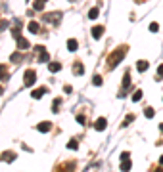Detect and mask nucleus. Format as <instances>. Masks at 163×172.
I'll return each instance as SVG.
<instances>
[{
    "label": "nucleus",
    "mask_w": 163,
    "mask_h": 172,
    "mask_svg": "<svg viewBox=\"0 0 163 172\" xmlns=\"http://www.w3.org/2000/svg\"><path fill=\"white\" fill-rule=\"evenodd\" d=\"M92 82H94L96 86H100V84H102V76L100 75H94V80H92Z\"/></svg>",
    "instance_id": "nucleus-23"
},
{
    "label": "nucleus",
    "mask_w": 163,
    "mask_h": 172,
    "mask_svg": "<svg viewBox=\"0 0 163 172\" xmlns=\"http://www.w3.org/2000/svg\"><path fill=\"white\" fill-rule=\"evenodd\" d=\"M38 130H40V132H48V130H50L52 128V122H48V121H44V122H40V124H38Z\"/></svg>",
    "instance_id": "nucleus-8"
},
{
    "label": "nucleus",
    "mask_w": 163,
    "mask_h": 172,
    "mask_svg": "<svg viewBox=\"0 0 163 172\" xmlns=\"http://www.w3.org/2000/svg\"><path fill=\"white\" fill-rule=\"evenodd\" d=\"M6 27H8V21H0V31H4Z\"/></svg>",
    "instance_id": "nucleus-28"
},
{
    "label": "nucleus",
    "mask_w": 163,
    "mask_h": 172,
    "mask_svg": "<svg viewBox=\"0 0 163 172\" xmlns=\"http://www.w3.org/2000/svg\"><path fill=\"white\" fill-rule=\"evenodd\" d=\"M125 54H127V48L125 46H123V48H119V50H115L111 54V56L107 57V63H109V67H115V65L119 63L121 59H123V57H125Z\"/></svg>",
    "instance_id": "nucleus-1"
},
{
    "label": "nucleus",
    "mask_w": 163,
    "mask_h": 172,
    "mask_svg": "<svg viewBox=\"0 0 163 172\" xmlns=\"http://www.w3.org/2000/svg\"><path fill=\"white\" fill-rule=\"evenodd\" d=\"M79 147V143H77L75 140H71V141H67V149H77Z\"/></svg>",
    "instance_id": "nucleus-21"
},
{
    "label": "nucleus",
    "mask_w": 163,
    "mask_h": 172,
    "mask_svg": "<svg viewBox=\"0 0 163 172\" xmlns=\"http://www.w3.org/2000/svg\"><path fill=\"white\" fill-rule=\"evenodd\" d=\"M60 17H62V13L60 12H54V13H48V15H46V17H44V21H48V23H58V21H60Z\"/></svg>",
    "instance_id": "nucleus-5"
},
{
    "label": "nucleus",
    "mask_w": 163,
    "mask_h": 172,
    "mask_svg": "<svg viewBox=\"0 0 163 172\" xmlns=\"http://www.w3.org/2000/svg\"><path fill=\"white\" fill-rule=\"evenodd\" d=\"M35 80H37V75H35V71H25V75H23V82H25V86H33L35 84Z\"/></svg>",
    "instance_id": "nucleus-2"
},
{
    "label": "nucleus",
    "mask_w": 163,
    "mask_h": 172,
    "mask_svg": "<svg viewBox=\"0 0 163 172\" xmlns=\"http://www.w3.org/2000/svg\"><path fill=\"white\" fill-rule=\"evenodd\" d=\"M44 2H46V0H44Z\"/></svg>",
    "instance_id": "nucleus-32"
},
{
    "label": "nucleus",
    "mask_w": 163,
    "mask_h": 172,
    "mask_svg": "<svg viewBox=\"0 0 163 172\" xmlns=\"http://www.w3.org/2000/svg\"><path fill=\"white\" fill-rule=\"evenodd\" d=\"M44 94H48V88H37L31 96H33V100H40Z\"/></svg>",
    "instance_id": "nucleus-6"
},
{
    "label": "nucleus",
    "mask_w": 163,
    "mask_h": 172,
    "mask_svg": "<svg viewBox=\"0 0 163 172\" xmlns=\"http://www.w3.org/2000/svg\"><path fill=\"white\" fill-rule=\"evenodd\" d=\"M48 69H50V73H56V71L62 69V63H56V61H52V63L48 65Z\"/></svg>",
    "instance_id": "nucleus-15"
},
{
    "label": "nucleus",
    "mask_w": 163,
    "mask_h": 172,
    "mask_svg": "<svg viewBox=\"0 0 163 172\" xmlns=\"http://www.w3.org/2000/svg\"><path fill=\"white\" fill-rule=\"evenodd\" d=\"M157 29H159V25H157V23H150V31L152 33H157Z\"/></svg>",
    "instance_id": "nucleus-26"
},
{
    "label": "nucleus",
    "mask_w": 163,
    "mask_h": 172,
    "mask_svg": "<svg viewBox=\"0 0 163 172\" xmlns=\"http://www.w3.org/2000/svg\"><path fill=\"white\" fill-rule=\"evenodd\" d=\"M98 13H100V10H98V8H92V10L88 12V19H96L98 17Z\"/></svg>",
    "instance_id": "nucleus-16"
},
{
    "label": "nucleus",
    "mask_w": 163,
    "mask_h": 172,
    "mask_svg": "<svg viewBox=\"0 0 163 172\" xmlns=\"http://www.w3.org/2000/svg\"><path fill=\"white\" fill-rule=\"evenodd\" d=\"M136 69L140 71V73H144V71L148 69V61H144V59H140V61L136 63Z\"/></svg>",
    "instance_id": "nucleus-11"
},
{
    "label": "nucleus",
    "mask_w": 163,
    "mask_h": 172,
    "mask_svg": "<svg viewBox=\"0 0 163 172\" xmlns=\"http://www.w3.org/2000/svg\"><path fill=\"white\" fill-rule=\"evenodd\" d=\"M21 59V54H12V61H19Z\"/></svg>",
    "instance_id": "nucleus-27"
},
{
    "label": "nucleus",
    "mask_w": 163,
    "mask_h": 172,
    "mask_svg": "<svg viewBox=\"0 0 163 172\" xmlns=\"http://www.w3.org/2000/svg\"><path fill=\"white\" fill-rule=\"evenodd\" d=\"M60 100H54V103H52V111H54V113H58V107H60Z\"/></svg>",
    "instance_id": "nucleus-22"
},
{
    "label": "nucleus",
    "mask_w": 163,
    "mask_h": 172,
    "mask_svg": "<svg viewBox=\"0 0 163 172\" xmlns=\"http://www.w3.org/2000/svg\"><path fill=\"white\" fill-rule=\"evenodd\" d=\"M77 48H79V42H77V40H73V38H69V40H67V50L77 52Z\"/></svg>",
    "instance_id": "nucleus-9"
},
{
    "label": "nucleus",
    "mask_w": 163,
    "mask_h": 172,
    "mask_svg": "<svg viewBox=\"0 0 163 172\" xmlns=\"http://www.w3.org/2000/svg\"><path fill=\"white\" fill-rule=\"evenodd\" d=\"M119 168H121V170H129V168H131V161H129V159H123V163H121Z\"/></svg>",
    "instance_id": "nucleus-18"
},
{
    "label": "nucleus",
    "mask_w": 163,
    "mask_h": 172,
    "mask_svg": "<svg viewBox=\"0 0 163 172\" xmlns=\"http://www.w3.org/2000/svg\"><path fill=\"white\" fill-rule=\"evenodd\" d=\"M157 78H163V63L157 67Z\"/></svg>",
    "instance_id": "nucleus-25"
},
{
    "label": "nucleus",
    "mask_w": 163,
    "mask_h": 172,
    "mask_svg": "<svg viewBox=\"0 0 163 172\" xmlns=\"http://www.w3.org/2000/svg\"><path fill=\"white\" fill-rule=\"evenodd\" d=\"M33 8H35L37 12H40V10L44 8V0H35V4H33Z\"/></svg>",
    "instance_id": "nucleus-17"
},
{
    "label": "nucleus",
    "mask_w": 163,
    "mask_h": 172,
    "mask_svg": "<svg viewBox=\"0 0 163 172\" xmlns=\"http://www.w3.org/2000/svg\"><path fill=\"white\" fill-rule=\"evenodd\" d=\"M6 78H8V67L0 65V80H6Z\"/></svg>",
    "instance_id": "nucleus-12"
},
{
    "label": "nucleus",
    "mask_w": 163,
    "mask_h": 172,
    "mask_svg": "<svg viewBox=\"0 0 163 172\" xmlns=\"http://www.w3.org/2000/svg\"><path fill=\"white\" fill-rule=\"evenodd\" d=\"M29 31H31V33H35V35H37V33L40 31V27H38V23H37V21H31V23H29Z\"/></svg>",
    "instance_id": "nucleus-14"
},
{
    "label": "nucleus",
    "mask_w": 163,
    "mask_h": 172,
    "mask_svg": "<svg viewBox=\"0 0 163 172\" xmlns=\"http://www.w3.org/2000/svg\"><path fill=\"white\" fill-rule=\"evenodd\" d=\"M77 122H81V124H83V122H85V117H83V115H79V117H77Z\"/></svg>",
    "instance_id": "nucleus-29"
},
{
    "label": "nucleus",
    "mask_w": 163,
    "mask_h": 172,
    "mask_svg": "<svg viewBox=\"0 0 163 172\" xmlns=\"http://www.w3.org/2000/svg\"><path fill=\"white\" fill-rule=\"evenodd\" d=\"M0 96H2V86H0Z\"/></svg>",
    "instance_id": "nucleus-30"
},
{
    "label": "nucleus",
    "mask_w": 163,
    "mask_h": 172,
    "mask_svg": "<svg viewBox=\"0 0 163 172\" xmlns=\"http://www.w3.org/2000/svg\"><path fill=\"white\" fill-rule=\"evenodd\" d=\"M102 35H104V27H94V29H92V37L94 38H102Z\"/></svg>",
    "instance_id": "nucleus-10"
},
{
    "label": "nucleus",
    "mask_w": 163,
    "mask_h": 172,
    "mask_svg": "<svg viewBox=\"0 0 163 172\" xmlns=\"http://www.w3.org/2000/svg\"><path fill=\"white\" fill-rule=\"evenodd\" d=\"M15 40H17V48H19V50H27V48H31V44H29V40H27V38L17 37Z\"/></svg>",
    "instance_id": "nucleus-3"
},
{
    "label": "nucleus",
    "mask_w": 163,
    "mask_h": 172,
    "mask_svg": "<svg viewBox=\"0 0 163 172\" xmlns=\"http://www.w3.org/2000/svg\"><path fill=\"white\" fill-rule=\"evenodd\" d=\"M83 71H85L83 63H79V61H77V63L73 65V73H75V75H83Z\"/></svg>",
    "instance_id": "nucleus-13"
},
{
    "label": "nucleus",
    "mask_w": 163,
    "mask_h": 172,
    "mask_svg": "<svg viewBox=\"0 0 163 172\" xmlns=\"http://www.w3.org/2000/svg\"><path fill=\"white\" fill-rule=\"evenodd\" d=\"M132 121H134V115H129V117L125 119V122H123V126H127V124H129V122H132Z\"/></svg>",
    "instance_id": "nucleus-24"
},
{
    "label": "nucleus",
    "mask_w": 163,
    "mask_h": 172,
    "mask_svg": "<svg viewBox=\"0 0 163 172\" xmlns=\"http://www.w3.org/2000/svg\"><path fill=\"white\" fill-rule=\"evenodd\" d=\"M140 100H142V90H136L132 94V102H140Z\"/></svg>",
    "instance_id": "nucleus-19"
},
{
    "label": "nucleus",
    "mask_w": 163,
    "mask_h": 172,
    "mask_svg": "<svg viewBox=\"0 0 163 172\" xmlns=\"http://www.w3.org/2000/svg\"><path fill=\"white\" fill-rule=\"evenodd\" d=\"M131 86V75L129 73H125V76H123V90H121V94H119V98H123L125 96V90Z\"/></svg>",
    "instance_id": "nucleus-4"
},
{
    "label": "nucleus",
    "mask_w": 163,
    "mask_h": 172,
    "mask_svg": "<svg viewBox=\"0 0 163 172\" xmlns=\"http://www.w3.org/2000/svg\"><path fill=\"white\" fill-rule=\"evenodd\" d=\"M144 115L148 117V119H152V117L156 115V111H154V107H146V109H144Z\"/></svg>",
    "instance_id": "nucleus-20"
},
{
    "label": "nucleus",
    "mask_w": 163,
    "mask_h": 172,
    "mask_svg": "<svg viewBox=\"0 0 163 172\" xmlns=\"http://www.w3.org/2000/svg\"><path fill=\"white\" fill-rule=\"evenodd\" d=\"M161 165H163V157H161Z\"/></svg>",
    "instance_id": "nucleus-31"
},
{
    "label": "nucleus",
    "mask_w": 163,
    "mask_h": 172,
    "mask_svg": "<svg viewBox=\"0 0 163 172\" xmlns=\"http://www.w3.org/2000/svg\"><path fill=\"white\" fill-rule=\"evenodd\" d=\"M106 126H107V121H106V119H98V121H96V124H94V128L98 130V132L106 130Z\"/></svg>",
    "instance_id": "nucleus-7"
}]
</instances>
